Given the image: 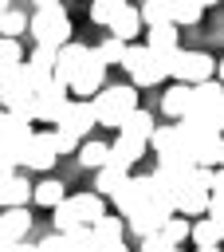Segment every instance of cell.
Returning <instances> with one entry per match:
<instances>
[{
    "instance_id": "1",
    "label": "cell",
    "mask_w": 224,
    "mask_h": 252,
    "mask_svg": "<svg viewBox=\"0 0 224 252\" xmlns=\"http://www.w3.org/2000/svg\"><path fill=\"white\" fill-rule=\"evenodd\" d=\"M102 213H106L102 193H71L51 209V220H55V232H71L75 224H94Z\"/></svg>"
},
{
    "instance_id": "2",
    "label": "cell",
    "mask_w": 224,
    "mask_h": 252,
    "mask_svg": "<svg viewBox=\"0 0 224 252\" xmlns=\"http://www.w3.org/2000/svg\"><path fill=\"white\" fill-rule=\"evenodd\" d=\"M90 106H94V118L98 126H122V118L138 106V87H102L98 94H90Z\"/></svg>"
},
{
    "instance_id": "3",
    "label": "cell",
    "mask_w": 224,
    "mask_h": 252,
    "mask_svg": "<svg viewBox=\"0 0 224 252\" xmlns=\"http://www.w3.org/2000/svg\"><path fill=\"white\" fill-rule=\"evenodd\" d=\"M71 16H67V8L63 4H55V8H35V16H31V39L39 43V47H63L67 39H71Z\"/></svg>"
},
{
    "instance_id": "4",
    "label": "cell",
    "mask_w": 224,
    "mask_h": 252,
    "mask_svg": "<svg viewBox=\"0 0 224 252\" xmlns=\"http://www.w3.org/2000/svg\"><path fill=\"white\" fill-rule=\"evenodd\" d=\"M208 197H212V189H208L204 181H196L193 169H189V173L177 177V189H173V213H181V217H204V213H208Z\"/></svg>"
},
{
    "instance_id": "5",
    "label": "cell",
    "mask_w": 224,
    "mask_h": 252,
    "mask_svg": "<svg viewBox=\"0 0 224 252\" xmlns=\"http://www.w3.org/2000/svg\"><path fill=\"white\" fill-rule=\"evenodd\" d=\"M173 55H177V47H165V51H157V47H145V55L138 59V67L130 71L134 87H157L161 79H169Z\"/></svg>"
},
{
    "instance_id": "6",
    "label": "cell",
    "mask_w": 224,
    "mask_h": 252,
    "mask_svg": "<svg viewBox=\"0 0 224 252\" xmlns=\"http://www.w3.org/2000/svg\"><path fill=\"white\" fill-rule=\"evenodd\" d=\"M169 75H173L177 83H189V87H193V83H204V79L216 75V59L204 55V51H181V47H177Z\"/></svg>"
},
{
    "instance_id": "7",
    "label": "cell",
    "mask_w": 224,
    "mask_h": 252,
    "mask_svg": "<svg viewBox=\"0 0 224 252\" xmlns=\"http://www.w3.org/2000/svg\"><path fill=\"white\" fill-rule=\"evenodd\" d=\"M94 126H98V118H94L90 98H67V106H63L59 118H55V130H63V134H71V138H79V142H83Z\"/></svg>"
},
{
    "instance_id": "8",
    "label": "cell",
    "mask_w": 224,
    "mask_h": 252,
    "mask_svg": "<svg viewBox=\"0 0 224 252\" xmlns=\"http://www.w3.org/2000/svg\"><path fill=\"white\" fill-rule=\"evenodd\" d=\"M149 197H153V181H149V173H138V177H130V181L114 193V209H118V217L126 220V217H134L141 205H149Z\"/></svg>"
},
{
    "instance_id": "9",
    "label": "cell",
    "mask_w": 224,
    "mask_h": 252,
    "mask_svg": "<svg viewBox=\"0 0 224 252\" xmlns=\"http://www.w3.org/2000/svg\"><path fill=\"white\" fill-rule=\"evenodd\" d=\"M55 158H59L55 134H51V130H31V138L24 142V165H28V169H51Z\"/></svg>"
},
{
    "instance_id": "10",
    "label": "cell",
    "mask_w": 224,
    "mask_h": 252,
    "mask_svg": "<svg viewBox=\"0 0 224 252\" xmlns=\"http://www.w3.org/2000/svg\"><path fill=\"white\" fill-rule=\"evenodd\" d=\"M102 79H106V63L90 51V59L71 75L67 91H71V94H79V98H90V94H98V91H102Z\"/></svg>"
},
{
    "instance_id": "11",
    "label": "cell",
    "mask_w": 224,
    "mask_h": 252,
    "mask_svg": "<svg viewBox=\"0 0 224 252\" xmlns=\"http://www.w3.org/2000/svg\"><path fill=\"white\" fill-rule=\"evenodd\" d=\"M20 71H24V79L31 83V91H39L43 83H51V71H55V47H39V43H35V51L24 55Z\"/></svg>"
},
{
    "instance_id": "12",
    "label": "cell",
    "mask_w": 224,
    "mask_h": 252,
    "mask_svg": "<svg viewBox=\"0 0 224 252\" xmlns=\"http://www.w3.org/2000/svg\"><path fill=\"white\" fill-rule=\"evenodd\" d=\"M67 83H43L39 91H35V122H55L59 118V110L67 106Z\"/></svg>"
},
{
    "instance_id": "13",
    "label": "cell",
    "mask_w": 224,
    "mask_h": 252,
    "mask_svg": "<svg viewBox=\"0 0 224 252\" xmlns=\"http://www.w3.org/2000/svg\"><path fill=\"white\" fill-rule=\"evenodd\" d=\"M86 59H90V47H86V43L67 39V43L55 51V71H51V79H55V83H71V75H75Z\"/></svg>"
},
{
    "instance_id": "14",
    "label": "cell",
    "mask_w": 224,
    "mask_h": 252,
    "mask_svg": "<svg viewBox=\"0 0 224 252\" xmlns=\"http://www.w3.org/2000/svg\"><path fill=\"white\" fill-rule=\"evenodd\" d=\"M220 98H224V83L212 75V79H204V83H193V102H189V114H200V118H212L216 114V106H220Z\"/></svg>"
},
{
    "instance_id": "15",
    "label": "cell",
    "mask_w": 224,
    "mask_h": 252,
    "mask_svg": "<svg viewBox=\"0 0 224 252\" xmlns=\"http://www.w3.org/2000/svg\"><path fill=\"white\" fill-rule=\"evenodd\" d=\"M145 150H149V142H145V138H134V134H122V130H118V138L110 142V158H106V161H114V165H126V169H130L134 161H141V158H145Z\"/></svg>"
},
{
    "instance_id": "16",
    "label": "cell",
    "mask_w": 224,
    "mask_h": 252,
    "mask_svg": "<svg viewBox=\"0 0 224 252\" xmlns=\"http://www.w3.org/2000/svg\"><path fill=\"white\" fill-rule=\"evenodd\" d=\"M28 201H31V181L20 169H12L0 181V209H16V205H28Z\"/></svg>"
},
{
    "instance_id": "17",
    "label": "cell",
    "mask_w": 224,
    "mask_h": 252,
    "mask_svg": "<svg viewBox=\"0 0 224 252\" xmlns=\"http://www.w3.org/2000/svg\"><path fill=\"white\" fill-rule=\"evenodd\" d=\"M106 28H110V35H114V39L130 43V39L141 32V16H138V8H130V4L122 0V4H118V12H114V20H110Z\"/></svg>"
},
{
    "instance_id": "18",
    "label": "cell",
    "mask_w": 224,
    "mask_h": 252,
    "mask_svg": "<svg viewBox=\"0 0 224 252\" xmlns=\"http://www.w3.org/2000/svg\"><path fill=\"white\" fill-rule=\"evenodd\" d=\"M28 228H31V217H28V209L24 205H16V209H0V240H24L28 236Z\"/></svg>"
},
{
    "instance_id": "19",
    "label": "cell",
    "mask_w": 224,
    "mask_h": 252,
    "mask_svg": "<svg viewBox=\"0 0 224 252\" xmlns=\"http://www.w3.org/2000/svg\"><path fill=\"white\" fill-rule=\"evenodd\" d=\"M189 102H193V87L189 83H173L165 94H161V110L169 118H185L189 114Z\"/></svg>"
},
{
    "instance_id": "20",
    "label": "cell",
    "mask_w": 224,
    "mask_h": 252,
    "mask_svg": "<svg viewBox=\"0 0 224 252\" xmlns=\"http://www.w3.org/2000/svg\"><path fill=\"white\" fill-rule=\"evenodd\" d=\"M126 181H130L126 165H114V161H106V165H98V181H94V189H98L102 197H114V193H118Z\"/></svg>"
},
{
    "instance_id": "21",
    "label": "cell",
    "mask_w": 224,
    "mask_h": 252,
    "mask_svg": "<svg viewBox=\"0 0 224 252\" xmlns=\"http://www.w3.org/2000/svg\"><path fill=\"white\" fill-rule=\"evenodd\" d=\"M90 236H94V244H114V240H122V236H126V220H122V217L102 213V217L90 224Z\"/></svg>"
},
{
    "instance_id": "22",
    "label": "cell",
    "mask_w": 224,
    "mask_h": 252,
    "mask_svg": "<svg viewBox=\"0 0 224 252\" xmlns=\"http://www.w3.org/2000/svg\"><path fill=\"white\" fill-rule=\"evenodd\" d=\"M153 126H157V122H153V114H149V110H141V106H134V110L122 118V126H118V130H122V134H134V138H145V142H149Z\"/></svg>"
},
{
    "instance_id": "23",
    "label": "cell",
    "mask_w": 224,
    "mask_h": 252,
    "mask_svg": "<svg viewBox=\"0 0 224 252\" xmlns=\"http://www.w3.org/2000/svg\"><path fill=\"white\" fill-rule=\"evenodd\" d=\"M149 150H153L157 158H165V154H173V150H185L177 126H153V134H149Z\"/></svg>"
},
{
    "instance_id": "24",
    "label": "cell",
    "mask_w": 224,
    "mask_h": 252,
    "mask_svg": "<svg viewBox=\"0 0 224 252\" xmlns=\"http://www.w3.org/2000/svg\"><path fill=\"white\" fill-rule=\"evenodd\" d=\"M189 236H193V244H196V248H208V244H220V240H224V236H220V224H216L208 213H204L200 220H193V224H189Z\"/></svg>"
},
{
    "instance_id": "25",
    "label": "cell",
    "mask_w": 224,
    "mask_h": 252,
    "mask_svg": "<svg viewBox=\"0 0 224 252\" xmlns=\"http://www.w3.org/2000/svg\"><path fill=\"white\" fill-rule=\"evenodd\" d=\"M145 47H157V51L177 47V24H173V20H165V24H149V32H145Z\"/></svg>"
},
{
    "instance_id": "26",
    "label": "cell",
    "mask_w": 224,
    "mask_h": 252,
    "mask_svg": "<svg viewBox=\"0 0 224 252\" xmlns=\"http://www.w3.org/2000/svg\"><path fill=\"white\" fill-rule=\"evenodd\" d=\"M79 165H86V169H98V165H106V158H110V146L106 142H79Z\"/></svg>"
},
{
    "instance_id": "27",
    "label": "cell",
    "mask_w": 224,
    "mask_h": 252,
    "mask_svg": "<svg viewBox=\"0 0 224 252\" xmlns=\"http://www.w3.org/2000/svg\"><path fill=\"white\" fill-rule=\"evenodd\" d=\"M63 197H67V193H63V181H51V177H47V181L31 185V201H35V205H43V209H55Z\"/></svg>"
},
{
    "instance_id": "28",
    "label": "cell",
    "mask_w": 224,
    "mask_h": 252,
    "mask_svg": "<svg viewBox=\"0 0 224 252\" xmlns=\"http://www.w3.org/2000/svg\"><path fill=\"white\" fill-rule=\"evenodd\" d=\"M0 138H20V142H28V138H31V122L20 118V114H12V110H4V114H0Z\"/></svg>"
},
{
    "instance_id": "29",
    "label": "cell",
    "mask_w": 224,
    "mask_h": 252,
    "mask_svg": "<svg viewBox=\"0 0 224 252\" xmlns=\"http://www.w3.org/2000/svg\"><path fill=\"white\" fill-rule=\"evenodd\" d=\"M157 232H161L165 244H185V240H189V217L173 213V217H165V224H161Z\"/></svg>"
},
{
    "instance_id": "30",
    "label": "cell",
    "mask_w": 224,
    "mask_h": 252,
    "mask_svg": "<svg viewBox=\"0 0 224 252\" xmlns=\"http://www.w3.org/2000/svg\"><path fill=\"white\" fill-rule=\"evenodd\" d=\"M173 4L177 0H145L138 8V16H141V24H165V20H173Z\"/></svg>"
},
{
    "instance_id": "31",
    "label": "cell",
    "mask_w": 224,
    "mask_h": 252,
    "mask_svg": "<svg viewBox=\"0 0 224 252\" xmlns=\"http://www.w3.org/2000/svg\"><path fill=\"white\" fill-rule=\"evenodd\" d=\"M0 165H8V169L24 165V142L20 138H0Z\"/></svg>"
},
{
    "instance_id": "32",
    "label": "cell",
    "mask_w": 224,
    "mask_h": 252,
    "mask_svg": "<svg viewBox=\"0 0 224 252\" xmlns=\"http://www.w3.org/2000/svg\"><path fill=\"white\" fill-rule=\"evenodd\" d=\"M20 32H28V16L16 12V8H4L0 12V35H16L20 39Z\"/></svg>"
},
{
    "instance_id": "33",
    "label": "cell",
    "mask_w": 224,
    "mask_h": 252,
    "mask_svg": "<svg viewBox=\"0 0 224 252\" xmlns=\"http://www.w3.org/2000/svg\"><path fill=\"white\" fill-rule=\"evenodd\" d=\"M0 63H4V67L24 63V47H20V39H16V35H0Z\"/></svg>"
},
{
    "instance_id": "34",
    "label": "cell",
    "mask_w": 224,
    "mask_h": 252,
    "mask_svg": "<svg viewBox=\"0 0 224 252\" xmlns=\"http://www.w3.org/2000/svg\"><path fill=\"white\" fill-rule=\"evenodd\" d=\"M122 51H126V43H122V39H114V35H106V39L94 47V55H98L106 67H110V63H118V59H122Z\"/></svg>"
},
{
    "instance_id": "35",
    "label": "cell",
    "mask_w": 224,
    "mask_h": 252,
    "mask_svg": "<svg viewBox=\"0 0 224 252\" xmlns=\"http://www.w3.org/2000/svg\"><path fill=\"white\" fill-rule=\"evenodd\" d=\"M200 12H204V8H200L196 0H177V4H173V24H196Z\"/></svg>"
},
{
    "instance_id": "36",
    "label": "cell",
    "mask_w": 224,
    "mask_h": 252,
    "mask_svg": "<svg viewBox=\"0 0 224 252\" xmlns=\"http://www.w3.org/2000/svg\"><path fill=\"white\" fill-rule=\"evenodd\" d=\"M118 4H122V0H94V4H90V24H102V28H106V24L114 20Z\"/></svg>"
},
{
    "instance_id": "37",
    "label": "cell",
    "mask_w": 224,
    "mask_h": 252,
    "mask_svg": "<svg viewBox=\"0 0 224 252\" xmlns=\"http://www.w3.org/2000/svg\"><path fill=\"white\" fill-rule=\"evenodd\" d=\"M63 248H67L63 232H51V236H43V240L35 244V252H63Z\"/></svg>"
},
{
    "instance_id": "38",
    "label": "cell",
    "mask_w": 224,
    "mask_h": 252,
    "mask_svg": "<svg viewBox=\"0 0 224 252\" xmlns=\"http://www.w3.org/2000/svg\"><path fill=\"white\" fill-rule=\"evenodd\" d=\"M55 134V150L59 154H75L79 150V138H71V134H63V130H51Z\"/></svg>"
},
{
    "instance_id": "39",
    "label": "cell",
    "mask_w": 224,
    "mask_h": 252,
    "mask_svg": "<svg viewBox=\"0 0 224 252\" xmlns=\"http://www.w3.org/2000/svg\"><path fill=\"white\" fill-rule=\"evenodd\" d=\"M208 217L220 224V236H224V197H216V193L208 197Z\"/></svg>"
},
{
    "instance_id": "40",
    "label": "cell",
    "mask_w": 224,
    "mask_h": 252,
    "mask_svg": "<svg viewBox=\"0 0 224 252\" xmlns=\"http://www.w3.org/2000/svg\"><path fill=\"white\" fill-rule=\"evenodd\" d=\"M165 248H173V244H165V240H161V232L141 236V252H165Z\"/></svg>"
},
{
    "instance_id": "41",
    "label": "cell",
    "mask_w": 224,
    "mask_h": 252,
    "mask_svg": "<svg viewBox=\"0 0 224 252\" xmlns=\"http://www.w3.org/2000/svg\"><path fill=\"white\" fill-rule=\"evenodd\" d=\"M212 193H216V197H224V165H216V169H212Z\"/></svg>"
},
{
    "instance_id": "42",
    "label": "cell",
    "mask_w": 224,
    "mask_h": 252,
    "mask_svg": "<svg viewBox=\"0 0 224 252\" xmlns=\"http://www.w3.org/2000/svg\"><path fill=\"white\" fill-rule=\"evenodd\" d=\"M90 252H126V244L122 240H114V244H90Z\"/></svg>"
},
{
    "instance_id": "43",
    "label": "cell",
    "mask_w": 224,
    "mask_h": 252,
    "mask_svg": "<svg viewBox=\"0 0 224 252\" xmlns=\"http://www.w3.org/2000/svg\"><path fill=\"white\" fill-rule=\"evenodd\" d=\"M212 122H216V130H224V98H220V106H216V114H212Z\"/></svg>"
},
{
    "instance_id": "44",
    "label": "cell",
    "mask_w": 224,
    "mask_h": 252,
    "mask_svg": "<svg viewBox=\"0 0 224 252\" xmlns=\"http://www.w3.org/2000/svg\"><path fill=\"white\" fill-rule=\"evenodd\" d=\"M35 8H55V4H63V0H31Z\"/></svg>"
},
{
    "instance_id": "45",
    "label": "cell",
    "mask_w": 224,
    "mask_h": 252,
    "mask_svg": "<svg viewBox=\"0 0 224 252\" xmlns=\"http://www.w3.org/2000/svg\"><path fill=\"white\" fill-rule=\"evenodd\" d=\"M0 252H16V244L12 240H0Z\"/></svg>"
},
{
    "instance_id": "46",
    "label": "cell",
    "mask_w": 224,
    "mask_h": 252,
    "mask_svg": "<svg viewBox=\"0 0 224 252\" xmlns=\"http://www.w3.org/2000/svg\"><path fill=\"white\" fill-rule=\"evenodd\" d=\"M16 67H20V63H16ZM8 71H12V67H4V63H0V87H4V79H8Z\"/></svg>"
},
{
    "instance_id": "47",
    "label": "cell",
    "mask_w": 224,
    "mask_h": 252,
    "mask_svg": "<svg viewBox=\"0 0 224 252\" xmlns=\"http://www.w3.org/2000/svg\"><path fill=\"white\" fill-rule=\"evenodd\" d=\"M196 252H220V244H208V248H196Z\"/></svg>"
},
{
    "instance_id": "48",
    "label": "cell",
    "mask_w": 224,
    "mask_h": 252,
    "mask_svg": "<svg viewBox=\"0 0 224 252\" xmlns=\"http://www.w3.org/2000/svg\"><path fill=\"white\" fill-rule=\"evenodd\" d=\"M196 4H200V8H208V4H216V0H196Z\"/></svg>"
},
{
    "instance_id": "49",
    "label": "cell",
    "mask_w": 224,
    "mask_h": 252,
    "mask_svg": "<svg viewBox=\"0 0 224 252\" xmlns=\"http://www.w3.org/2000/svg\"><path fill=\"white\" fill-rule=\"evenodd\" d=\"M220 83H224V59H220Z\"/></svg>"
},
{
    "instance_id": "50",
    "label": "cell",
    "mask_w": 224,
    "mask_h": 252,
    "mask_svg": "<svg viewBox=\"0 0 224 252\" xmlns=\"http://www.w3.org/2000/svg\"><path fill=\"white\" fill-rule=\"evenodd\" d=\"M165 252H181V244H173V248H165Z\"/></svg>"
},
{
    "instance_id": "51",
    "label": "cell",
    "mask_w": 224,
    "mask_h": 252,
    "mask_svg": "<svg viewBox=\"0 0 224 252\" xmlns=\"http://www.w3.org/2000/svg\"><path fill=\"white\" fill-rule=\"evenodd\" d=\"M4 8H8V4H0V12H4Z\"/></svg>"
},
{
    "instance_id": "52",
    "label": "cell",
    "mask_w": 224,
    "mask_h": 252,
    "mask_svg": "<svg viewBox=\"0 0 224 252\" xmlns=\"http://www.w3.org/2000/svg\"><path fill=\"white\" fill-rule=\"evenodd\" d=\"M0 4H8V0H0Z\"/></svg>"
}]
</instances>
